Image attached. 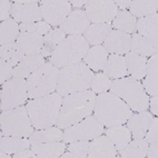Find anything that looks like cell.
Here are the masks:
<instances>
[{"label": "cell", "instance_id": "cell-1", "mask_svg": "<svg viewBox=\"0 0 158 158\" xmlns=\"http://www.w3.org/2000/svg\"><path fill=\"white\" fill-rule=\"evenodd\" d=\"M95 102L96 94L89 89L65 96L62 98L56 126L60 129H66L85 119L94 113Z\"/></svg>", "mask_w": 158, "mask_h": 158}, {"label": "cell", "instance_id": "cell-2", "mask_svg": "<svg viewBox=\"0 0 158 158\" xmlns=\"http://www.w3.org/2000/svg\"><path fill=\"white\" fill-rule=\"evenodd\" d=\"M133 115V110L127 104L111 93H102L96 97L94 107V117L102 126L113 127L124 125Z\"/></svg>", "mask_w": 158, "mask_h": 158}, {"label": "cell", "instance_id": "cell-3", "mask_svg": "<svg viewBox=\"0 0 158 158\" xmlns=\"http://www.w3.org/2000/svg\"><path fill=\"white\" fill-rule=\"evenodd\" d=\"M61 102V95L52 93L27 102V111L35 129H45L56 125Z\"/></svg>", "mask_w": 158, "mask_h": 158}, {"label": "cell", "instance_id": "cell-4", "mask_svg": "<svg viewBox=\"0 0 158 158\" xmlns=\"http://www.w3.org/2000/svg\"><path fill=\"white\" fill-rule=\"evenodd\" d=\"M94 76L93 70L82 61L62 67L59 69L57 93L65 97L70 94L88 90L91 87Z\"/></svg>", "mask_w": 158, "mask_h": 158}, {"label": "cell", "instance_id": "cell-5", "mask_svg": "<svg viewBox=\"0 0 158 158\" xmlns=\"http://www.w3.org/2000/svg\"><path fill=\"white\" fill-rule=\"evenodd\" d=\"M109 90L111 94L123 99L133 111L140 113L148 109L149 97L140 82L131 77L113 80Z\"/></svg>", "mask_w": 158, "mask_h": 158}, {"label": "cell", "instance_id": "cell-6", "mask_svg": "<svg viewBox=\"0 0 158 158\" xmlns=\"http://www.w3.org/2000/svg\"><path fill=\"white\" fill-rule=\"evenodd\" d=\"M58 76L59 69L50 62H45L28 78H26L28 98L35 99L47 96L57 90Z\"/></svg>", "mask_w": 158, "mask_h": 158}, {"label": "cell", "instance_id": "cell-7", "mask_svg": "<svg viewBox=\"0 0 158 158\" xmlns=\"http://www.w3.org/2000/svg\"><path fill=\"white\" fill-rule=\"evenodd\" d=\"M89 49V44L84 36H68L54 51L50 64L62 68L81 61Z\"/></svg>", "mask_w": 158, "mask_h": 158}, {"label": "cell", "instance_id": "cell-8", "mask_svg": "<svg viewBox=\"0 0 158 158\" xmlns=\"http://www.w3.org/2000/svg\"><path fill=\"white\" fill-rule=\"evenodd\" d=\"M1 136H15L28 138L34 133V126L26 106L3 110L0 116Z\"/></svg>", "mask_w": 158, "mask_h": 158}, {"label": "cell", "instance_id": "cell-9", "mask_svg": "<svg viewBox=\"0 0 158 158\" xmlns=\"http://www.w3.org/2000/svg\"><path fill=\"white\" fill-rule=\"evenodd\" d=\"M27 98H28V89L25 78L12 77L3 85H1L0 108L2 111L23 106Z\"/></svg>", "mask_w": 158, "mask_h": 158}, {"label": "cell", "instance_id": "cell-10", "mask_svg": "<svg viewBox=\"0 0 158 158\" xmlns=\"http://www.w3.org/2000/svg\"><path fill=\"white\" fill-rule=\"evenodd\" d=\"M105 133L104 126L94 116H88L75 125L67 127L64 131L62 141L73 143L77 140H91Z\"/></svg>", "mask_w": 158, "mask_h": 158}, {"label": "cell", "instance_id": "cell-11", "mask_svg": "<svg viewBox=\"0 0 158 158\" xmlns=\"http://www.w3.org/2000/svg\"><path fill=\"white\" fill-rule=\"evenodd\" d=\"M85 12L89 23H109L118 14L114 0H89L85 5Z\"/></svg>", "mask_w": 158, "mask_h": 158}, {"label": "cell", "instance_id": "cell-12", "mask_svg": "<svg viewBox=\"0 0 158 158\" xmlns=\"http://www.w3.org/2000/svg\"><path fill=\"white\" fill-rule=\"evenodd\" d=\"M39 3L41 17L52 27H60L73 11V7L67 0H43Z\"/></svg>", "mask_w": 158, "mask_h": 158}, {"label": "cell", "instance_id": "cell-13", "mask_svg": "<svg viewBox=\"0 0 158 158\" xmlns=\"http://www.w3.org/2000/svg\"><path fill=\"white\" fill-rule=\"evenodd\" d=\"M11 17L17 23H32L41 21V10L39 1L35 0H17L12 2Z\"/></svg>", "mask_w": 158, "mask_h": 158}, {"label": "cell", "instance_id": "cell-14", "mask_svg": "<svg viewBox=\"0 0 158 158\" xmlns=\"http://www.w3.org/2000/svg\"><path fill=\"white\" fill-rule=\"evenodd\" d=\"M89 26L90 23L86 16L85 10L75 9L61 23L60 29L69 36H81L85 34L86 29Z\"/></svg>", "mask_w": 158, "mask_h": 158}, {"label": "cell", "instance_id": "cell-15", "mask_svg": "<svg viewBox=\"0 0 158 158\" xmlns=\"http://www.w3.org/2000/svg\"><path fill=\"white\" fill-rule=\"evenodd\" d=\"M131 35L119 30H111L104 41V47L108 52L115 55H126L130 52Z\"/></svg>", "mask_w": 158, "mask_h": 158}, {"label": "cell", "instance_id": "cell-16", "mask_svg": "<svg viewBox=\"0 0 158 158\" xmlns=\"http://www.w3.org/2000/svg\"><path fill=\"white\" fill-rule=\"evenodd\" d=\"M117 150L107 136L100 135L89 144L88 148V158H115Z\"/></svg>", "mask_w": 158, "mask_h": 158}, {"label": "cell", "instance_id": "cell-17", "mask_svg": "<svg viewBox=\"0 0 158 158\" xmlns=\"http://www.w3.org/2000/svg\"><path fill=\"white\" fill-rule=\"evenodd\" d=\"M152 119H154L152 114L146 110L130 116L126 123L133 138H144Z\"/></svg>", "mask_w": 158, "mask_h": 158}, {"label": "cell", "instance_id": "cell-18", "mask_svg": "<svg viewBox=\"0 0 158 158\" xmlns=\"http://www.w3.org/2000/svg\"><path fill=\"white\" fill-rule=\"evenodd\" d=\"M158 56L154 54L147 60L146 78L143 81V87L148 96H157L158 94Z\"/></svg>", "mask_w": 158, "mask_h": 158}, {"label": "cell", "instance_id": "cell-19", "mask_svg": "<svg viewBox=\"0 0 158 158\" xmlns=\"http://www.w3.org/2000/svg\"><path fill=\"white\" fill-rule=\"evenodd\" d=\"M45 64V57L41 54L34 56H25L21 61L12 70V76L18 78H28L31 73Z\"/></svg>", "mask_w": 158, "mask_h": 158}, {"label": "cell", "instance_id": "cell-20", "mask_svg": "<svg viewBox=\"0 0 158 158\" xmlns=\"http://www.w3.org/2000/svg\"><path fill=\"white\" fill-rule=\"evenodd\" d=\"M44 37L39 35L30 34V32H20L16 43L26 56H34L40 54L43 49Z\"/></svg>", "mask_w": 158, "mask_h": 158}, {"label": "cell", "instance_id": "cell-21", "mask_svg": "<svg viewBox=\"0 0 158 158\" xmlns=\"http://www.w3.org/2000/svg\"><path fill=\"white\" fill-rule=\"evenodd\" d=\"M136 32L140 36L158 43V14L139 18L136 23Z\"/></svg>", "mask_w": 158, "mask_h": 158}, {"label": "cell", "instance_id": "cell-22", "mask_svg": "<svg viewBox=\"0 0 158 158\" xmlns=\"http://www.w3.org/2000/svg\"><path fill=\"white\" fill-rule=\"evenodd\" d=\"M108 56H109L108 51L105 49L104 46H94L93 48L88 49L82 62L87 65L90 70H102L108 59Z\"/></svg>", "mask_w": 158, "mask_h": 158}, {"label": "cell", "instance_id": "cell-23", "mask_svg": "<svg viewBox=\"0 0 158 158\" xmlns=\"http://www.w3.org/2000/svg\"><path fill=\"white\" fill-rule=\"evenodd\" d=\"M102 70L109 78L120 79L126 77L128 75V70L125 57L115 54L109 55Z\"/></svg>", "mask_w": 158, "mask_h": 158}, {"label": "cell", "instance_id": "cell-24", "mask_svg": "<svg viewBox=\"0 0 158 158\" xmlns=\"http://www.w3.org/2000/svg\"><path fill=\"white\" fill-rule=\"evenodd\" d=\"M158 51V43L140 36L137 32L131 35L130 43V52L137 54L143 57H152Z\"/></svg>", "mask_w": 158, "mask_h": 158}, {"label": "cell", "instance_id": "cell-25", "mask_svg": "<svg viewBox=\"0 0 158 158\" xmlns=\"http://www.w3.org/2000/svg\"><path fill=\"white\" fill-rule=\"evenodd\" d=\"M113 30L111 23H91L86 29L84 38L87 40L89 45L100 46L104 44L105 39L107 38L110 31Z\"/></svg>", "mask_w": 158, "mask_h": 158}, {"label": "cell", "instance_id": "cell-26", "mask_svg": "<svg viewBox=\"0 0 158 158\" xmlns=\"http://www.w3.org/2000/svg\"><path fill=\"white\" fill-rule=\"evenodd\" d=\"M106 136L115 146L117 152H122L128 143L131 140V134L129 129L124 125H117L113 127H108L106 129Z\"/></svg>", "mask_w": 158, "mask_h": 158}, {"label": "cell", "instance_id": "cell-27", "mask_svg": "<svg viewBox=\"0 0 158 158\" xmlns=\"http://www.w3.org/2000/svg\"><path fill=\"white\" fill-rule=\"evenodd\" d=\"M66 149V143L50 141L31 146V150L36 154L37 158H59Z\"/></svg>", "mask_w": 158, "mask_h": 158}, {"label": "cell", "instance_id": "cell-28", "mask_svg": "<svg viewBox=\"0 0 158 158\" xmlns=\"http://www.w3.org/2000/svg\"><path fill=\"white\" fill-rule=\"evenodd\" d=\"M125 60H126V65H127L128 73L133 79L139 80L146 76V57L139 56L134 52H128L125 55Z\"/></svg>", "mask_w": 158, "mask_h": 158}, {"label": "cell", "instance_id": "cell-29", "mask_svg": "<svg viewBox=\"0 0 158 158\" xmlns=\"http://www.w3.org/2000/svg\"><path fill=\"white\" fill-rule=\"evenodd\" d=\"M64 137V131L59 127H49L45 129H37L29 136V141L31 146L50 141H61Z\"/></svg>", "mask_w": 158, "mask_h": 158}, {"label": "cell", "instance_id": "cell-30", "mask_svg": "<svg viewBox=\"0 0 158 158\" xmlns=\"http://www.w3.org/2000/svg\"><path fill=\"white\" fill-rule=\"evenodd\" d=\"M30 141L26 137H15V136H1L0 138V152L14 155L20 150L30 148Z\"/></svg>", "mask_w": 158, "mask_h": 158}, {"label": "cell", "instance_id": "cell-31", "mask_svg": "<svg viewBox=\"0 0 158 158\" xmlns=\"http://www.w3.org/2000/svg\"><path fill=\"white\" fill-rule=\"evenodd\" d=\"M65 38L66 34L60 28L51 29L48 34L44 36L43 49L40 51V54L44 57H51L56 48L65 40Z\"/></svg>", "mask_w": 158, "mask_h": 158}, {"label": "cell", "instance_id": "cell-32", "mask_svg": "<svg viewBox=\"0 0 158 158\" xmlns=\"http://www.w3.org/2000/svg\"><path fill=\"white\" fill-rule=\"evenodd\" d=\"M136 23H137V19L129 11L122 10V11H118L115 19L113 20L111 26H113V28H115V30L123 31L128 35H133L136 32Z\"/></svg>", "mask_w": 158, "mask_h": 158}, {"label": "cell", "instance_id": "cell-33", "mask_svg": "<svg viewBox=\"0 0 158 158\" xmlns=\"http://www.w3.org/2000/svg\"><path fill=\"white\" fill-rule=\"evenodd\" d=\"M158 10L157 0H133L130 3L129 12L134 17L144 18L156 14Z\"/></svg>", "mask_w": 158, "mask_h": 158}, {"label": "cell", "instance_id": "cell-34", "mask_svg": "<svg viewBox=\"0 0 158 158\" xmlns=\"http://www.w3.org/2000/svg\"><path fill=\"white\" fill-rule=\"evenodd\" d=\"M148 146L149 144L145 138H135L120 152V156L124 158H144L146 157Z\"/></svg>", "mask_w": 158, "mask_h": 158}, {"label": "cell", "instance_id": "cell-35", "mask_svg": "<svg viewBox=\"0 0 158 158\" xmlns=\"http://www.w3.org/2000/svg\"><path fill=\"white\" fill-rule=\"evenodd\" d=\"M19 35V25L14 18H10V19L1 23L0 25V44L1 45L16 43Z\"/></svg>", "mask_w": 158, "mask_h": 158}, {"label": "cell", "instance_id": "cell-36", "mask_svg": "<svg viewBox=\"0 0 158 158\" xmlns=\"http://www.w3.org/2000/svg\"><path fill=\"white\" fill-rule=\"evenodd\" d=\"M25 52L21 50V48L17 45V43L1 45V48H0V59L6 60L9 65H11L12 67H16L25 58Z\"/></svg>", "mask_w": 158, "mask_h": 158}, {"label": "cell", "instance_id": "cell-37", "mask_svg": "<svg viewBox=\"0 0 158 158\" xmlns=\"http://www.w3.org/2000/svg\"><path fill=\"white\" fill-rule=\"evenodd\" d=\"M20 32H30V34L46 36L51 30V26L46 21H38L32 23H20Z\"/></svg>", "mask_w": 158, "mask_h": 158}, {"label": "cell", "instance_id": "cell-38", "mask_svg": "<svg viewBox=\"0 0 158 158\" xmlns=\"http://www.w3.org/2000/svg\"><path fill=\"white\" fill-rule=\"evenodd\" d=\"M111 80L106 73H98L94 76L93 82H91V89L95 94H102L109 90Z\"/></svg>", "mask_w": 158, "mask_h": 158}, {"label": "cell", "instance_id": "cell-39", "mask_svg": "<svg viewBox=\"0 0 158 158\" xmlns=\"http://www.w3.org/2000/svg\"><path fill=\"white\" fill-rule=\"evenodd\" d=\"M89 140H77L69 143L68 150L76 155L77 158H87L88 148H89Z\"/></svg>", "mask_w": 158, "mask_h": 158}, {"label": "cell", "instance_id": "cell-40", "mask_svg": "<svg viewBox=\"0 0 158 158\" xmlns=\"http://www.w3.org/2000/svg\"><path fill=\"white\" fill-rule=\"evenodd\" d=\"M145 139L147 140L148 144H155L158 143V119L157 117L152 119V124H150L149 128L147 130L146 135H145Z\"/></svg>", "mask_w": 158, "mask_h": 158}, {"label": "cell", "instance_id": "cell-41", "mask_svg": "<svg viewBox=\"0 0 158 158\" xmlns=\"http://www.w3.org/2000/svg\"><path fill=\"white\" fill-rule=\"evenodd\" d=\"M12 66L9 65L6 60L0 59V84L3 85L9 79H11L12 76Z\"/></svg>", "mask_w": 158, "mask_h": 158}, {"label": "cell", "instance_id": "cell-42", "mask_svg": "<svg viewBox=\"0 0 158 158\" xmlns=\"http://www.w3.org/2000/svg\"><path fill=\"white\" fill-rule=\"evenodd\" d=\"M12 2L9 0H1L0 1V20L6 21L11 17Z\"/></svg>", "mask_w": 158, "mask_h": 158}, {"label": "cell", "instance_id": "cell-43", "mask_svg": "<svg viewBox=\"0 0 158 158\" xmlns=\"http://www.w3.org/2000/svg\"><path fill=\"white\" fill-rule=\"evenodd\" d=\"M12 157L14 158H37V156L30 148H27V149L20 150V152L14 154Z\"/></svg>", "mask_w": 158, "mask_h": 158}, {"label": "cell", "instance_id": "cell-44", "mask_svg": "<svg viewBox=\"0 0 158 158\" xmlns=\"http://www.w3.org/2000/svg\"><path fill=\"white\" fill-rule=\"evenodd\" d=\"M146 157L148 158H157L158 157V143L150 144L147 149Z\"/></svg>", "mask_w": 158, "mask_h": 158}, {"label": "cell", "instance_id": "cell-45", "mask_svg": "<svg viewBox=\"0 0 158 158\" xmlns=\"http://www.w3.org/2000/svg\"><path fill=\"white\" fill-rule=\"evenodd\" d=\"M148 107H150V113L152 115L157 116L158 115V98L157 96H152V98L149 99V105Z\"/></svg>", "mask_w": 158, "mask_h": 158}, {"label": "cell", "instance_id": "cell-46", "mask_svg": "<svg viewBox=\"0 0 158 158\" xmlns=\"http://www.w3.org/2000/svg\"><path fill=\"white\" fill-rule=\"evenodd\" d=\"M130 3H131V1L130 0H117V1H115V5L117 6V8L122 9V10H126L127 8H129L130 7Z\"/></svg>", "mask_w": 158, "mask_h": 158}, {"label": "cell", "instance_id": "cell-47", "mask_svg": "<svg viewBox=\"0 0 158 158\" xmlns=\"http://www.w3.org/2000/svg\"><path fill=\"white\" fill-rule=\"evenodd\" d=\"M71 5V7H75V8H81L84 5H86L87 3V1H84V0H81V1H69Z\"/></svg>", "mask_w": 158, "mask_h": 158}, {"label": "cell", "instance_id": "cell-48", "mask_svg": "<svg viewBox=\"0 0 158 158\" xmlns=\"http://www.w3.org/2000/svg\"><path fill=\"white\" fill-rule=\"evenodd\" d=\"M62 158H77L76 155L75 154H73V152H65V154H62L61 155Z\"/></svg>", "mask_w": 158, "mask_h": 158}, {"label": "cell", "instance_id": "cell-49", "mask_svg": "<svg viewBox=\"0 0 158 158\" xmlns=\"http://www.w3.org/2000/svg\"><path fill=\"white\" fill-rule=\"evenodd\" d=\"M0 157H1V158H9V157H10V155H9V154H7V152H0Z\"/></svg>", "mask_w": 158, "mask_h": 158}]
</instances>
